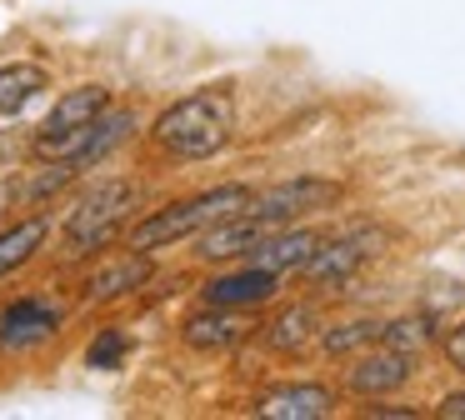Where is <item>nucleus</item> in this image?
I'll return each instance as SVG.
<instances>
[{
  "mask_svg": "<svg viewBox=\"0 0 465 420\" xmlns=\"http://www.w3.org/2000/svg\"><path fill=\"white\" fill-rule=\"evenodd\" d=\"M285 280L281 270L271 265H255V260H231V265H215V275L195 290L201 305H235V310H261L271 300L285 295Z\"/></svg>",
  "mask_w": 465,
  "mask_h": 420,
  "instance_id": "obj_11",
  "label": "nucleus"
},
{
  "mask_svg": "<svg viewBox=\"0 0 465 420\" xmlns=\"http://www.w3.org/2000/svg\"><path fill=\"white\" fill-rule=\"evenodd\" d=\"M385 340V315H345V320H325L315 335V355L325 360H351L361 350Z\"/></svg>",
  "mask_w": 465,
  "mask_h": 420,
  "instance_id": "obj_18",
  "label": "nucleus"
},
{
  "mask_svg": "<svg viewBox=\"0 0 465 420\" xmlns=\"http://www.w3.org/2000/svg\"><path fill=\"white\" fill-rule=\"evenodd\" d=\"M265 235V225L255 215H245V210H235V215H221L215 225H205L201 235H191V255L201 260V265H231V260H245L251 255V245Z\"/></svg>",
  "mask_w": 465,
  "mask_h": 420,
  "instance_id": "obj_16",
  "label": "nucleus"
},
{
  "mask_svg": "<svg viewBox=\"0 0 465 420\" xmlns=\"http://www.w3.org/2000/svg\"><path fill=\"white\" fill-rule=\"evenodd\" d=\"M151 205V190L135 175H101L71 190L61 210V265H91L121 245L131 220Z\"/></svg>",
  "mask_w": 465,
  "mask_h": 420,
  "instance_id": "obj_2",
  "label": "nucleus"
},
{
  "mask_svg": "<svg viewBox=\"0 0 465 420\" xmlns=\"http://www.w3.org/2000/svg\"><path fill=\"white\" fill-rule=\"evenodd\" d=\"M125 355H131V325H121V320H105V325L95 330L91 340H85L81 365H85V370H115V365H125Z\"/></svg>",
  "mask_w": 465,
  "mask_h": 420,
  "instance_id": "obj_20",
  "label": "nucleus"
},
{
  "mask_svg": "<svg viewBox=\"0 0 465 420\" xmlns=\"http://www.w3.org/2000/svg\"><path fill=\"white\" fill-rule=\"evenodd\" d=\"M430 415H440V420H465V380H460V385H450L445 395H435Z\"/></svg>",
  "mask_w": 465,
  "mask_h": 420,
  "instance_id": "obj_23",
  "label": "nucleus"
},
{
  "mask_svg": "<svg viewBox=\"0 0 465 420\" xmlns=\"http://www.w3.org/2000/svg\"><path fill=\"white\" fill-rule=\"evenodd\" d=\"M141 125H145V115H141V105H131V100H115L105 115H95L91 125L75 135V145L61 155V165L71 170L75 180H85L91 170H101L105 160H115V150H125L135 135H141Z\"/></svg>",
  "mask_w": 465,
  "mask_h": 420,
  "instance_id": "obj_9",
  "label": "nucleus"
},
{
  "mask_svg": "<svg viewBox=\"0 0 465 420\" xmlns=\"http://www.w3.org/2000/svg\"><path fill=\"white\" fill-rule=\"evenodd\" d=\"M261 315L255 310H235V305H201L181 320V345L195 355H235L241 345H251Z\"/></svg>",
  "mask_w": 465,
  "mask_h": 420,
  "instance_id": "obj_12",
  "label": "nucleus"
},
{
  "mask_svg": "<svg viewBox=\"0 0 465 420\" xmlns=\"http://www.w3.org/2000/svg\"><path fill=\"white\" fill-rule=\"evenodd\" d=\"M55 235V210L41 205V210H25V215L5 220L0 225V280H11L15 270H25Z\"/></svg>",
  "mask_w": 465,
  "mask_h": 420,
  "instance_id": "obj_15",
  "label": "nucleus"
},
{
  "mask_svg": "<svg viewBox=\"0 0 465 420\" xmlns=\"http://www.w3.org/2000/svg\"><path fill=\"white\" fill-rule=\"evenodd\" d=\"M51 70L41 60H5L0 65V120H15L51 90Z\"/></svg>",
  "mask_w": 465,
  "mask_h": 420,
  "instance_id": "obj_19",
  "label": "nucleus"
},
{
  "mask_svg": "<svg viewBox=\"0 0 465 420\" xmlns=\"http://www.w3.org/2000/svg\"><path fill=\"white\" fill-rule=\"evenodd\" d=\"M435 350H440V360L455 370V375H465V315L450 320V325H440V335H435Z\"/></svg>",
  "mask_w": 465,
  "mask_h": 420,
  "instance_id": "obj_22",
  "label": "nucleus"
},
{
  "mask_svg": "<svg viewBox=\"0 0 465 420\" xmlns=\"http://www.w3.org/2000/svg\"><path fill=\"white\" fill-rule=\"evenodd\" d=\"M255 195L251 180H215V185H201V190H185L175 200H161V205H145L141 215L131 220L121 245L131 250H145V255H161L171 245H185L191 235H201L205 225H215L221 215H235L245 200Z\"/></svg>",
  "mask_w": 465,
  "mask_h": 420,
  "instance_id": "obj_3",
  "label": "nucleus"
},
{
  "mask_svg": "<svg viewBox=\"0 0 465 420\" xmlns=\"http://www.w3.org/2000/svg\"><path fill=\"white\" fill-rule=\"evenodd\" d=\"M325 325V310L315 295L305 300H285V305H275V315H265L261 325H255V345L271 350V355H285V360H301L315 350V335H321Z\"/></svg>",
  "mask_w": 465,
  "mask_h": 420,
  "instance_id": "obj_14",
  "label": "nucleus"
},
{
  "mask_svg": "<svg viewBox=\"0 0 465 420\" xmlns=\"http://www.w3.org/2000/svg\"><path fill=\"white\" fill-rule=\"evenodd\" d=\"M321 235H325V230H321V225H305V220H301V225H275V230H265V235L255 240L245 260H255V265H271V270H281V275H295V270H301L305 260L315 255Z\"/></svg>",
  "mask_w": 465,
  "mask_h": 420,
  "instance_id": "obj_17",
  "label": "nucleus"
},
{
  "mask_svg": "<svg viewBox=\"0 0 465 420\" xmlns=\"http://www.w3.org/2000/svg\"><path fill=\"white\" fill-rule=\"evenodd\" d=\"M355 415H365V420H420V415H430V410L381 395V400H361V405H355Z\"/></svg>",
  "mask_w": 465,
  "mask_h": 420,
  "instance_id": "obj_21",
  "label": "nucleus"
},
{
  "mask_svg": "<svg viewBox=\"0 0 465 420\" xmlns=\"http://www.w3.org/2000/svg\"><path fill=\"white\" fill-rule=\"evenodd\" d=\"M155 275H161V260L145 255V250L121 245L115 255L105 250L101 265H91L85 280H81V305H115V300H131V295H141L145 285H155Z\"/></svg>",
  "mask_w": 465,
  "mask_h": 420,
  "instance_id": "obj_10",
  "label": "nucleus"
},
{
  "mask_svg": "<svg viewBox=\"0 0 465 420\" xmlns=\"http://www.w3.org/2000/svg\"><path fill=\"white\" fill-rule=\"evenodd\" d=\"M341 385L335 380H271L251 395V415L265 420H331L341 410Z\"/></svg>",
  "mask_w": 465,
  "mask_h": 420,
  "instance_id": "obj_13",
  "label": "nucleus"
},
{
  "mask_svg": "<svg viewBox=\"0 0 465 420\" xmlns=\"http://www.w3.org/2000/svg\"><path fill=\"white\" fill-rule=\"evenodd\" d=\"M235 125H241L235 85L231 80H211V85H195L185 95H175L171 105H161L141 125V135L171 165H205V160L231 150Z\"/></svg>",
  "mask_w": 465,
  "mask_h": 420,
  "instance_id": "obj_1",
  "label": "nucleus"
},
{
  "mask_svg": "<svg viewBox=\"0 0 465 420\" xmlns=\"http://www.w3.org/2000/svg\"><path fill=\"white\" fill-rule=\"evenodd\" d=\"M391 240H395V230L381 225V220H355V225H345V230H325L315 255L305 260L295 275L311 290H345Z\"/></svg>",
  "mask_w": 465,
  "mask_h": 420,
  "instance_id": "obj_4",
  "label": "nucleus"
},
{
  "mask_svg": "<svg viewBox=\"0 0 465 420\" xmlns=\"http://www.w3.org/2000/svg\"><path fill=\"white\" fill-rule=\"evenodd\" d=\"M65 325H71L65 300H55L51 290H21L0 305V355H35L61 340Z\"/></svg>",
  "mask_w": 465,
  "mask_h": 420,
  "instance_id": "obj_7",
  "label": "nucleus"
},
{
  "mask_svg": "<svg viewBox=\"0 0 465 420\" xmlns=\"http://www.w3.org/2000/svg\"><path fill=\"white\" fill-rule=\"evenodd\" d=\"M345 180L341 175H325V170H301V175H285L275 180V185H255V195L245 200V215H255L265 230L275 225H301V220L311 215H325V210H335L345 200Z\"/></svg>",
  "mask_w": 465,
  "mask_h": 420,
  "instance_id": "obj_5",
  "label": "nucleus"
},
{
  "mask_svg": "<svg viewBox=\"0 0 465 420\" xmlns=\"http://www.w3.org/2000/svg\"><path fill=\"white\" fill-rule=\"evenodd\" d=\"M415 375H420V350L371 345L361 355H351V365H341L335 385H341L345 400H381V395H401Z\"/></svg>",
  "mask_w": 465,
  "mask_h": 420,
  "instance_id": "obj_8",
  "label": "nucleus"
},
{
  "mask_svg": "<svg viewBox=\"0 0 465 420\" xmlns=\"http://www.w3.org/2000/svg\"><path fill=\"white\" fill-rule=\"evenodd\" d=\"M111 105H115L111 80H81V85H65L61 95H55V105L45 110V120L35 125L31 160H61L65 150L75 145V135H81L95 115H105Z\"/></svg>",
  "mask_w": 465,
  "mask_h": 420,
  "instance_id": "obj_6",
  "label": "nucleus"
}]
</instances>
